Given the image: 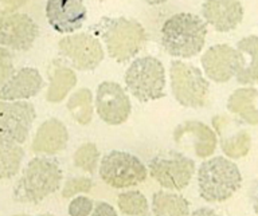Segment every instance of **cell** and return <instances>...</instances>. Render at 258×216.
<instances>
[{"label":"cell","instance_id":"obj_27","mask_svg":"<svg viewBox=\"0 0 258 216\" xmlns=\"http://www.w3.org/2000/svg\"><path fill=\"white\" fill-rule=\"evenodd\" d=\"M98 159H100V152H98L96 144H93V142H86V144L81 145L73 157L74 165L77 168L82 169L84 172L88 173L96 172Z\"/></svg>","mask_w":258,"mask_h":216},{"label":"cell","instance_id":"obj_23","mask_svg":"<svg viewBox=\"0 0 258 216\" xmlns=\"http://www.w3.org/2000/svg\"><path fill=\"white\" fill-rule=\"evenodd\" d=\"M153 215H189L188 201L177 193L157 191L152 199Z\"/></svg>","mask_w":258,"mask_h":216},{"label":"cell","instance_id":"obj_25","mask_svg":"<svg viewBox=\"0 0 258 216\" xmlns=\"http://www.w3.org/2000/svg\"><path fill=\"white\" fill-rule=\"evenodd\" d=\"M68 109L78 124H90L93 117L92 92L89 89H80L69 98Z\"/></svg>","mask_w":258,"mask_h":216},{"label":"cell","instance_id":"obj_3","mask_svg":"<svg viewBox=\"0 0 258 216\" xmlns=\"http://www.w3.org/2000/svg\"><path fill=\"white\" fill-rule=\"evenodd\" d=\"M108 54L124 63L139 54L147 42V32L137 20L128 18H104L97 26Z\"/></svg>","mask_w":258,"mask_h":216},{"label":"cell","instance_id":"obj_18","mask_svg":"<svg viewBox=\"0 0 258 216\" xmlns=\"http://www.w3.org/2000/svg\"><path fill=\"white\" fill-rule=\"evenodd\" d=\"M69 132L66 125L56 118H48L40 125L32 141V151L43 155H56L66 148Z\"/></svg>","mask_w":258,"mask_h":216},{"label":"cell","instance_id":"obj_33","mask_svg":"<svg viewBox=\"0 0 258 216\" xmlns=\"http://www.w3.org/2000/svg\"><path fill=\"white\" fill-rule=\"evenodd\" d=\"M201 213H210V215H214V211L213 209H209V208H202V209H198L194 212V215H201Z\"/></svg>","mask_w":258,"mask_h":216},{"label":"cell","instance_id":"obj_29","mask_svg":"<svg viewBox=\"0 0 258 216\" xmlns=\"http://www.w3.org/2000/svg\"><path fill=\"white\" fill-rule=\"evenodd\" d=\"M94 203L92 199L86 196H77L69 205V215L72 216H86L93 213Z\"/></svg>","mask_w":258,"mask_h":216},{"label":"cell","instance_id":"obj_11","mask_svg":"<svg viewBox=\"0 0 258 216\" xmlns=\"http://www.w3.org/2000/svg\"><path fill=\"white\" fill-rule=\"evenodd\" d=\"M38 35L39 27L27 14H2L0 42L3 47L14 51H27L34 46Z\"/></svg>","mask_w":258,"mask_h":216},{"label":"cell","instance_id":"obj_36","mask_svg":"<svg viewBox=\"0 0 258 216\" xmlns=\"http://www.w3.org/2000/svg\"><path fill=\"white\" fill-rule=\"evenodd\" d=\"M98 2H105V0H98Z\"/></svg>","mask_w":258,"mask_h":216},{"label":"cell","instance_id":"obj_4","mask_svg":"<svg viewBox=\"0 0 258 216\" xmlns=\"http://www.w3.org/2000/svg\"><path fill=\"white\" fill-rule=\"evenodd\" d=\"M199 195L209 203H219L233 196L242 185V175L233 161L214 157L205 161L198 172Z\"/></svg>","mask_w":258,"mask_h":216},{"label":"cell","instance_id":"obj_30","mask_svg":"<svg viewBox=\"0 0 258 216\" xmlns=\"http://www.w3.org/2000/svg\"><path fill=\"white\" fill-rule=\"evenodd\" d=\"M0 58H2V85L14 74V63H12V56L7 48L3 47L0 50Z\"/></svg>","mask_w":258,"mask_h":216},{"label":"cell","instance_id":"obj_31","mask_svg":"<svg viewBox=\"0 0 258 216\" xmlns=\"http://www.w3.org/2000/svg\"><path fill=\"white\" fill-rule=\"evenodd\" d=\"M93 215H117L116 209L113 208L112 205L105 203V201H97L94 203V208H93Z\"/></svg>","mask_w":258,"mask_h":216},{"label":"cell","instance_id":"obj_26","mask_svg":"<svg viewBox=\"0 0 258 216\" xmlns=\"http://www.w3.org/2000/svg\"><path fill=\"white\" fill-rule=\"evenodd\" d=\"M120 212L124 215H148L149 205L147 197L139 191L122 192L117 197Z\"/></svg>","mask_w":258,"mask_h":216},{"label":"cell","instance_id":"obj_16","mask_svg":"<svg viewBox=\"0 0 258 216\" xmlns=\"http://www.w3.org/2000/svg\"><path fill=\"white\" fill-rule=\"evenodd\" d=\"M202 15L217 31L227 32L238 27L243 19V7L239 0H206Z\"/></svg>","mask_w":258,"mask_h":216},{"label":"cell","instance_id":"obj_7","mask_svg":"<svg viewBox=\"0 0 258 216\" xmlns=\"http://www.w3.org/2000/svg\"><path fill=\"white\" fill-rule=\"evenodd\" d=\"M100 176L113 188H129L147 179V168L131 153L112 151L101 161Z\"/></svg>","mask_w":258,"mask_h":216},{"label":"cell","instance_id":"obj_2","mask_svg":"<svg viewBox=\"0 0 258 216\" xmlns=\"http://www.w3.org/2000/svg\"><path fill=\"white\" fill-rule=\"evenodd\" d=\"M62 177L59 165L54 160L32 159L16 181L14 199L24 204H38L59 188Z\"/></svg>","mask_w":258,"mask_h":216},{"label":"cell","instance_id":"obj_1","mask_svg":"<svg viewBox=\"0 0 258 216\" xmlns=\"http://www.w3.org/2000/svg\"><path fill=\"white\" fill-rule=\"evenodd\" d=\"M207 26L199 16L180 12L165 20L161 27V44L169 55L192 58L206 43Z\"/></svg>","mask_w":258,"mask_h":216},{"label":"cell","instance_id":"obj_8","mask_svg":"<svg viewBox=\"0 0 258 216\" xmlns=\"http://www.w3.org/2000/svg\"><path fill=\"white\" fill-rule=\"evenodd\" d=\"M149 173L163 188L181 191L192 179L195 163L181 153L165 151L149 161Z\"/></svg>","mask_w":258,"mask_h":216},{"label":"cell","instance_id":"obj_28","mask_svg":"<svg viewBox=\"0 0 258 216\" xmlns=\"http://www.w3.org/2000/svg\"><path fill=\"white\" fill-rule=\"evenodd\" d=\"M93 187V181L88 177H74L64 183V187L62 189V196L72 197L77 193L89 192Z\"/></svg>","mask_w":258,"mask_h":216},{"label":"cell","instance_id":"obj_19","mask_svg":"<svg viewBox=\"0 0 258 216\" xmlns=\"http://www.w3.org/2000/svg\"><path fill=\"white\" fill-rule=\"evenodd\" d=\"M239 55L235 78L241 85H254L258 82V36L250 35L237 44Z\"/></svg>","mask_w":258,"mask_h":216},{"label":"cell","instance_id":"obj_20","mask_svg":"<svg viewBox=\"0 0 258 216\" xmlns=\"http://www.w3.org/2000/svg\"><path fill=\"white\" fill-rule=\"evenodd\" d=\"M227 109L250 125H258V90L254 88L238 89L230 96Z\"/></svg>","mask_w":258,"mask_h":216},{"label":"cell","instance_id":"obj_22","mask_svg":"<svg viewBox=\"0 0 258 216\" xmlns=\"http://www.w3.org/2000/svg\"><path fill=\"white\" fill-rule=\"evenodd\" d=\"M222 118H223L226 129L229 130V134L226 132H218L221 137V148L223 153L230 159H241L246 156L251 145L250 134L242 128L231 132L233 121H230L229 117H222Z\"/></svg>","mask_w":258,"mask_h":216},{"label":"cell","instance_id":"obj_32","mask_svg":"<svg viewBox=\"0 0 258 216\" xmlns=\"http://www.w3.org/2000/svg\"><path fill=\"white\" fill-rule=\"evenodd\" d=\"M27 0H2V14H10L26 4Z\"/></svg>","mask_w":258,"mask_h":216},{"label":"cell","instance_id":"obj_10","mask_svg":"<svg viewBox=\"0 0 258 216\" xmlns=\"http://www.w3.org/2000/svg\"><path fill=\"white\" fill-rule=\"evenodd\" d=\"M34 105L26 101H3L0 105V133L2 138L15 141L18 144L26 142L35 120Z\"/></svg>","mask_w":258,"mask_h":216},{"label":"cell","instance_id":"obj_24","mask_svg":"<svg viewBox=\"0 0 258 216\" xmlns=\"http://www.w3.org/2000/svg\"><path fill=\"white\" fill-rule=\"evenodd\" d=\"M2 165H0V177L3 180L11 179L19 172L20 163L24 156V152L20 144L15 141L2 138Z\"/></svg>","mask_w":258,"mask_h":216},{"label":"cell","instance_id":"obj_13","mask_svg":"<svg viewBox=\"0 0 258 216\" xmlns=\"http://www.w3.org/2000/svg\"><path fill=\"white\" fill-rule=\"evenodd\" d=\"M173 140L180 148L191 149L199 159L211 156L217 148V136L213 129L199 121H185L177 125Z\"/></svg>","mask_w":258,"mask_h":216},{"label":"cell","instance_id":"obj_17","mask_svg":"<svg viewBox=\"0 0 258 216\" xmlns=\"http://www.w3.org/2000/svg\"><path fill=\"white\" fill-rule=\"evenodd\" d=\"M43 86L40 73L34 67H23L15 71L2 85V100H27L36 96Z\"/></svg>","mask_w":258,"mask_h":216},{"label":"cell","instance_id":"obj_35","mask_svg":"<svg viewBox=\"0 0 258 216\" xmlns=\"http://www.w3.org/2000/svg\"><path fill=\"white\" fill-rule=\"evenodd\" d=\"M143 2H145V3L151 4V6H157V4L165 3L167 0H143Z\"/></svg>","mask_w":258,"mask_h":216},{"label":"cell","instance_id":"obj_34","mask_svg":"<svg viewBox=\"0 0 258 216\" xmlns=\"http://www.w3.org/2000/svg\"><path fill=\"white\" fill-rule=\"evenodd\" d=\"M253 199H254V212L258 215V188H257V191L254 192Z\"/></svg>","mask_w":258,"mask_h":216},{"label":"cell","instance_id":"obj_9","mask_svg":"<svg viewBox=\"0 0 258 216\" xmlns=\"http://www.w3.org/2000/svg\"><path fill=\"white\" fill-rule=\"evenodd\" d=\"M59 55L66 63L81 71L94 70L104 59V48L96 35L89 32L72 34L58 43Z\"/></svg>","mask_w":258,"mask_h":216},{"label":"cell","instance_id":"obj_15","mask_svg":"<svg viewBox=\"0 0 258 216\" xmlns=\"http://www.w3.org/2000/svg\"><path fill=\"white\" fill-rule=\"evenodd\" d=\"M238 55L237 48L229 44H217L210 47L202 56V66L206 76L218 84L227 82L237 74Z\"/></svg>","mask_w":258,"mask_h":216},{"label":"cell","instance_id":"obj_6","mask_svg":"<svg viewBox=\"0 0 258 216\" xmlns=\"http://www.w3.org/2000/svg\"><path fill=\"white\" fill-rule=\"evenodd\" d=\"M173 97L184 108L199 109L209 98V82L194 64L173 60L169 68Z\"/></svg>","mask_w":258,"mask_h":216},{"label":"cell","instance_id":"obj_14","mask_svg":"<svg viewBox=\"0 0 258 216\" xmlns=\"http://www.w3.org/2000/svg\"><path fill=\"white\" fill-rule=\"evenodd\" d=\"M88 10L84 0H47L46 18L55 31L60 34L74 32L82 27Z\"/></svg>","mask_w":258,"mask_h":216},{"label":"cell","instance_id":"obj_21","mask_svg":"<svg viewBox=\"0 0 258 216\" xmlns=\"http://www.w3.org/2000/svg\"><path fill=\"white\" fill-rule=\"evenodd\" d=\"M48 80H50V85H48L46 98L48 102H52V104L64 100V97L68 96L69 92L77 85L76 73L58 60L52 62L50 66Z\"/></svg>","mask_w":258,"mask_h":216},{"label":"cell","instance_id":"obj_5","mask_svg":"<svg viewBox=\"0 0 258 216\" xmlns=\"http://www.w3.org/2000/svg\"><path fill=\"white\" fill-rule=\"evenodd\" d=\"M125 84L131 94L141 102L164 97V66L155 56H143L133 60L125 73Z\"/></svg>","mask_w":258,"mask_h":216},{"label":"cell","instance_id":"obj_12","mask_svg":"<svg viewBox=\"0 0 258 216\" xmlns=\"http://www.w3.org/2000/svg\"><path fill=\"white\" fill-rule=\"evenodd\" d=\"M96 109L98 117L108 125H121L128 120L132 112L131 100L116 82H102L97 88Z\"/></svg>","mask_w":258,"mask_h":216}]
</instances>
